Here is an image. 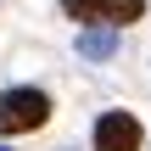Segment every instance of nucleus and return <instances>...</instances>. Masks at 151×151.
<instances>
[{
  "label": "nucleus",
  "instance_id": "5",
  "mask_svg": "<svg viewBox=\"0 0 151 151\" xmlns=\"http://www.w3.org/2000/svg\"><path fill=\"white\" fill-rule=\"evenodd\" d=\"M0 151H6V146H0Z\"/></svg>",
  "mask_w": 151,
  "mask_h": 151
},
{
  "label": "nucleus",
  "instance_id": "3",
  "mask_svg": "<svg viewBox=\"0 0 151 151\" xmlns=\"http://www.w3.org/2000/svg\"><path fill=\"white\" fill-rule=\"evenodd\" d=\"M78 56L84 62H112L118 56V28H84L78 34Z\"/></svg>",
  "mask_w": 151,
  "mask_h": 151
},
{
  "label": "nucleus",
  "instance_id": "4",
  "mask_svg": "<svg viewBox=\"0 0 151 151\" xmlns=\"http://www.w3.org/2000/svg\"><path fill=\"white\" fill-rule=\"evenodd\" d=\"M62 11L73 22H106L112 28V0H62Z\"/></svg>",
  "mask_w": 151,
  "mask_h": 151
},
{
  "label": "nucleus",
  "instance_id": "2",
  "mask_svg": "<svg viewBox=\"0 0 151 151\" xmlns=\"http://www.w3.org/2000/svg\"><path fill=\"white\" fill-rule=\"evenodd\" d=\"M90 140H95V151H140L146 129H140V118H134V112H101Z\"/></svg>",
  "mask_w": 151,
  "mask_h": 151
},
{
  "label": "nucleus",
  "instance_id": "1",
  "mask_svg": "<svg viewBox=\"0 0 151 151\" xmlns=\"http://www.w3.org/2000/svg\"><path fill=\"white\" fill-rule=\"evenodd\" d=\"M45 118H50V95H45V90H34V84L0 90V134H6V140L45 129Z\"/></svg>",
  "mask_w": 151,
  "mask_h": 151
}]
</instances>
